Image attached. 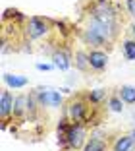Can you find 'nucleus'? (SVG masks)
Returning <instances> with one entry per match:
<instances>
[{"instance_id":"1","label":"nucleus","mask_w":135,"mask_h":151,"mask_svg":"<svg viewBox=\"0 0 135 151\" xmlns=\"http://www.w3.org/2000/svg\"><path fill=\"white\" fill-rule=\"evenodd\" d=\"M118 35V19L116 12L108 4L100 2L93 10L85 29L81 31V39L85 45L91 47H106L110 45Z\"/></svg>"},{"instance_id":"2","label":"nucleus","mask_w":135,"mask_h":151,"mask_svg":"<svg viewBox=\"0 0 135 151\" xmlns=\"http://www.w3.org/2000/svg\"><path fill=\"white\" fill-rule=\"evenodd\" d=\"M87 130L85 126L79 124V122H71L70 128H68V134H66V147L71 151H77L83 149L85 143H87Z\"/></svg>"},{"instance_id":"3","label":"nucleus","mask_w":135,"mask_h":151,"mask_svg":"<svg viewBox=\"0 0 135 151\" xmlns=\"http://www.w3.org/2000/svg\"><path fill=\"white\" fill-rule=\"evenodd\" d=\"M66 118L70 120V122H79V124H83V122L89 118L87 101L81 99V97L71 99V101L68 103V107H66Z\"/></svg>"},{"instance_id":"4","label":"nucleus","mask_w":135,"mask_h":151,"mask_svg":"<svg viewBox=\"0 0 135 151\" xmlns=\"http://www.w3.org/2000/svg\"><path fill=\"white\" fill-rule=\"evenodd\" d=\"M48 33V23L46 19L43 18H29V22H27V27H25V35L29 37V39H41V37H44Z\"/></svg>"},{"instance_id":"5","label":"nucleus","mask_w":135,"mask_h":151,"mask_svg":"<svg viewBox=\"0 0 135 151\" xmlns=\"http://www.w3.org/2000/svg\"><path fill=\"white\" fill-rule=\"evenodd\" d=\"M35 97L39 101L41 107H60L62 105V95L60 91H54V89H37Z\"/></svg>"},{"instance_id":"6","label":"nucleus","mask_w":135,"mask_h":151,"mask_svg":"<svg viewBox=\"0 0 135 151\" xmlns=\"http://www.w3.org/2000/svg\"><path fill=\"white\" fill-rule=\"evenodd\" d=\"M14 103H16L14 95L10 93L8 89H4L2 95H0V116H2L4 124H6V120H8V116L14 114Z\"/></svg>"},{"instance_id":"7","label":"nucleus","mask_w":135,"mask_h":151,"mask_svg":"<svg viewBox=\"0 0 135 151\" xmlns=\"http://www.w3.org/2000/svg\"><path fill=\"white\" fill-rule=\"evenodd\" d=\"M106 64H108V54H106L104 50H99V49L89 50V66H91L93 70H96V72L104 70Z\"/></svg>"},{"instance_id":"8","label":"nucleus","mask_w":135,"mask_h":151,"mask_svg":"<svg viewBox=\"0 0 135 151\" xmlns=\"http://www.w3.org/2000/svg\"><path fill=\"white\" fill-rule=\"evenodd\" d=\"M52 60H54V66L62 72H66L71 66V54H70V50H66V49L56 50V52L52 54Z\"/></svg>"},{"instance_id":"9","label":"nucleus","mask_w":135,"mask_h":151,"mask_svg":"<svg viewBox=\"0 0 135 151\" xmlns=\"http://www.w3.org/2000/svg\"><path fill=\"white\" fill-rule=\"evenodd\" d=\"M2 80H4V83L8 85L10 89H21L29 83V80H27L25 76H16V74H4Z\"/></svg>"},{"instance_id":"10","label":"nucleus","mask_w":135,"mask_h":151,"mask_svg":"<svg viewBox=\"0 0 135 151\" xmlns=\"http://www.w3.org/2000/svg\"><path fill=\"white\" fill-rule=\"evenodd\" d=\"M135 145V139L131 134H127V136H120V138L114 142L112 145V151H131Z\"/></svg>"},{"instance_id":"11","label":"nucleus","mask_w":135,"mask_h":151,"mask_svg":"<svg viewBox=\"0 0 135 151\" xmlns=\"http://www.w3.org/2000/svg\"><path fill=\"white\" fill-rule=\"evenodd\" d=\"M81 151H108V142L99 139V138H93V139H89V142L85 143V147H83Z\"/></svg>"},{"instance_id":"12","label":"nucleus","mask_w":135,"mask_h":151,"mask_svg":"<svg viewBox=\"0 0 135 151\" xmlns=\"http://www.w3.org/2000/svg\"><path fill=\"white\" fill-rule=\"evenodd\" d=\"M25 112H29L27 95H19V97H16V103H14V116H23Z\"/></svg>"},{"instance_id":"13","label":"nucleus","mask_w":135,"mask_h":151,"mask_svg":"<svg viewBox=\"0 0 135 151\" xmlns=\"http://www.w3.org/2000/svg\"><path fill=\"white\" fill-rule=\"evenodd\" d=\"M120 97L127 105H135V87L133 85H122L120 89Z\"/></svg>"},{"instance_id":"14","label":"nucleus","mask_w":135,"mask_h":151,"mask_svg":"<svg viewBox=\"0 0 135 151\" xmlns=\"http://www.w3.org/2000/svg\"><path fill=\"white\" fill-rule=\"evenodd\" d=\"M75 68L81 70V72L91 68L89 66V52H83V50H77V52H75Z\"/></svg>"},{"instance_id":"15","label":"nucleus","mask_w":135,"mask_h":151,"mask_svg":"<svg viewBox=\"0 0 135 151\" xmlns=\"http://www.w3.org/2000/svg\"><path fill=\"white\" fill-rule=\"evenodd\" d=\"M106 97V91L104 89H93V91H89L87 93V101L93 103V105H99V103H102Z\"/></svg>"},{"instance_id":"16","label":"nucleus","mask_w":135,"mask_h":151,"mask_svg":"<svg viewBox=\"0 0 135 151\" xmlns=\"http://www.w3.org/2000/svg\"><path fill=\"white\" fill-rule=\"evenodd\" d=\"M124 56L126 60H135V39L124 41Z\"/></svg>"},{"instance_id":"17","label":"nucleus","mask_w":135,"mask_h":151,"mask_svg":"<svg viewBox=\"0 0 135 151\" xmlns=\"http://www.w3.org/2000/svg\"><path fill=\"white\" fill-rule=\"evenodd\" d=\"M108 109L112 112H122L124 111V101H122V97L120 95H114V97H110L108 99Z\"/></svg>"},{"instance_id":"18","label":"nucleus","mask_w":135,"mask_h":151,"mask_svg":"<svg viewBox=\"0 0 135 151\" xmlns=\"http://www.w3.org/2000/svg\"><path fill=\"white\" fill-rule=\"evenodd\" d=\"M126 8L131 18H135V0H126Z\"/></svg>"},{"instance_id":"19","label":"nucleus","mask_w":135,"mask_h":151,"mask_svg":"<svg viewBox=\"0 0 135 151\" xmlns=\"http://www.w3.org/2000/svg\"><path fill=\"white\" fill-rule=\"evenodd\" d=\"M37 70H41V72H48V70H52V66H50V64H43V62H39V64H37Z\"/></svg>"},{"instance_id":"20","label":"nucleus","mask_w":135,"mask_h":151,"mask_svg":"<svg viewBox=\"0 0 135 151\" xmlns=\"http://www.w3.org/2000/svg\"><path fill=\"white\" fill-rule=\"evenodd\" d=\"M131 33H133V35H135V23H133V25H131Z\"/></svg>"}]
</instances>
